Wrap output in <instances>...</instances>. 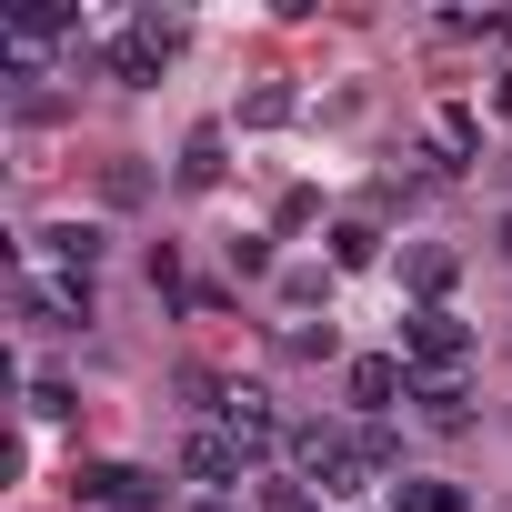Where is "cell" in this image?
<instances>
[{"label":"cell","instance_id":"cell-1","mask_svg":"<svg viewBox=\"0 0 512 512\" xmlns=\"http://www.w3.org/2000/svg\"><path fill=\"white\" fill-rule=\"evenodd\" d=\"M292 482H312L322 502H352V492L382 482V452L342 422H292Z\"/></svg>","mask_w":512,"mask_h":512},{"label":"cell","instance_id":"cell-2","mask_svg":"<svg viewBox=\"0 0 512 512\" xmlns=\"http://www.w3.org/2000/svg\"><path fill=\"white\" fill-rule=\"evenodd\" d=\"M402 362H412V382H432V372H462V362H472V322H462L452 302H422V312H402Z\"/></svg>","mask_w":512,"mask_h":512},{"label":"cell","instance_id":"cell-3","mask_svg":"<svg viewBox=\"0 0 512 512\" xmlns=\"http://www.w3.org/2000/svg\"><path fill=\"white\" fill-rule=\"evenodd\" d=\"M171 51H181V21H161V11H141V21H131V31H121V41L101 51V71H111L121 91H151Z\"/></svg>","mask_w":512,"mask_h":512},{"label":"cell","instance_id":"cell-4","mask_svg":"<svg viewBox=\"0 0 512 512\" xmlns=\"http://www.w3.org/2000/svg\"><path fill=\"white\" fill-rule=\"evenodd\" d=\"M71 502H81V512H161L171 492H161L141 462H81V472H71Z\"/></svg>","mask_w":512,"mask_h":512},{"label":"cell","instance_id":"cell-5","mask_svg":"<svg viewBox=\"0 0 512 512\" xmlns=\"http://www.w3.org/2000/svg\"><path fill=\"white\" fill-rule=\"evenodd\" d=\"M181 472H191L201 492H241V482H251V452L231 442V422H201V432L181 442Z\"/></svg>","mask_w":512,"mask_h":512},{"label":"cell","instance_id":"cell-6","mask_svg":"<svg viewBox=\"0 0 512 512\" xmlns=\"http://www.w3.org/2000/svg\"><path fill=\"white\" fill-rule=\"evenodd\" d=\"M21 322L31 332H81L91 322V282H21Z\"/></svg>","mask_w":512,"mask_h":512},{"label":"cell","instance_id":"cell-7","mask_svg":"<svg viewBox=\"0 0 512 512\" xmlns=\"http://www.w3.org/2000/svg\"><path fill=\"white\" fill-rule=\"evenodd\" d=\"M392 392H412V362H402V352H362V362H352V402H362V412H392Z\"/></svg>","mask_w":512,"mask_h":512},{"label":"cell","instance_id":"cell-8","mask_svg":"<svg viewBox=\"0 0 512 512\" xmlns=\"http://www.w3.org/2000/svg\"><path fill=\"white\" fill-rule=\"evenodd\" d=\"M412 402H422V422H432V432H462V422H472V392H462V372H432V382H412Z\"/></svg>","mask_w":512,"mask_h":512},{"label":"cell","instance_id":"cell-9","mask_svg":"<svg viewBox=\"0 0 512 512\" xmlns=\"http://www.w3.org/2000/svg\"><path fill=\"white\" fill-rule=\"evenodd\" d=\"M41 251H51V262H61L71 282H91V262H101V231H91V221H51V231H41Z\"/></svg>","mask_w":512,"mask_h":512},{"label":"cell","instance_id":"cell-10","mask_svg":"<svg viewBox=\"0 0 512 512\" xmlns=\"http://www.w3.org/2000/svg\"><path fill=\"white\" fill-rule=\"evenodd\" d=\"M221 151H231V141H221V121H201V131H191V141H181V181H191V191H211V181H221V171H231V161H221Z\"/></svg>","mask_w":512,"mask_h":512},{"label":"cell","instance_id":"cell-11","mask_svg":"<svg viewBox=\"0 0 512 512\" xmlns=\"http://www.w3.org/2000/svg\"><path fill=\"white\" fill-rule=\"evenodd\" d=\"M392 512H472V502H462L452 482H412V472H402V482H392Z\"/></svg>","mask_w":512,"mask_h":512},{"label":"cell","instance_id":"cell-12","mask_svg":"<svg viewBox=\"0 0 512 512\" xmlns=\"http://www.w3.org/2000/svg\"><path fill=\"white\" fill-rule=\"evenodd\" d=\"M332 262H342V272H372V262H382V231H372V221H342V231H332Z\"/></svg>","mask_w":512,"mask_h":512},{"label":"cell","instance_id":"cell-13","mask_svg":"<svg viewBox=\"0 0 512 512\" xmlns=\"http://www.w3.org/2000/svg\"><path fill=\"white\" fill-rule=\"evenodd\" d=\"M442 282H452V251H412V292L442 302Z\"/></svg>","mask_w":512,"mask_h":512},{"label":"cell","instance_id":"cell-14","mask_svg":"<svg viewBox=\"0 0 512 512\" xmlns=\"http://www.w3.org/2000/svg\"><path fill=\"white\" fill-rule=\"evenodd\" d=\"M262 512H322L312 482H262Z\"/></svg>","mask_w":512,"mask_h":512},{"label":"cell","instance_id":"cell-15","mask_svg":"<svg viewBox=\"0 0 512 512\" xmlns=\"http://www.w3.org/2000/svg\"><path fill=\"white\" fill-rule=\"evenodd\" d=\"M31 422H71V382H31Z\"/></svg>","mask_w":512,"mask_h":512},{"label":"cell","instance_id":"cell-16","mask_svg":"<svg viewBox=\"0 0 512 512\" xmlns=\"http://www.w3.org/2000/svg\"><path fill=\"white\" fill-rule=\"evenodd\" d=\"M241 121H251V131H282V121H292V91H262V101H251Z\"/></svg>","mask_w":512,"mask_h":512},{"label":"cell","instance_id":"cell-17","mask_svg":"<svg viewBox=\"0 0 512 512\" xmlns=\"http://www.w3.org/2000/svg\"><path fill=\"white\" fill-rule=\"evenodd\" d=\"M492 111H502V121H512V81H502V91H492Z\"/></svg>","mask_w":512,"mask_h":512},{"label":"cell","instance_id":"cell-18","mask_svg":"<svg viewBox=\"0 0 512 512\" xmlns=\"http://www.w3.org/2000/svg\"><path fill=\"white\" fill-rule=\"evenodd\" d=\"M502 262H512V211H502Z\"/></svg>","mask_w":512,"mask_h":512}]
</instances>
